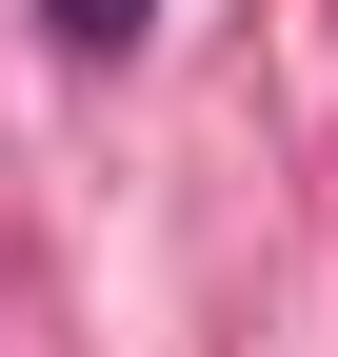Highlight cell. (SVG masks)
Instances as JSON below:
<instances>
[{
  "label": "cell",
  "instance_id": "6da1fadb",
  "mask_svg": "<svg viewBox=\"0 0 338 357\" xmlns=\"http://www.w3.org/2000/svg\"><path fill=\"white\" fill-rule=\"evenodd\" d=\"M40 20H60V40H140L159 0H40Z\"/></svg>",
  "mask_w": 338,
  "mask_h": 357
}]
</instances>
